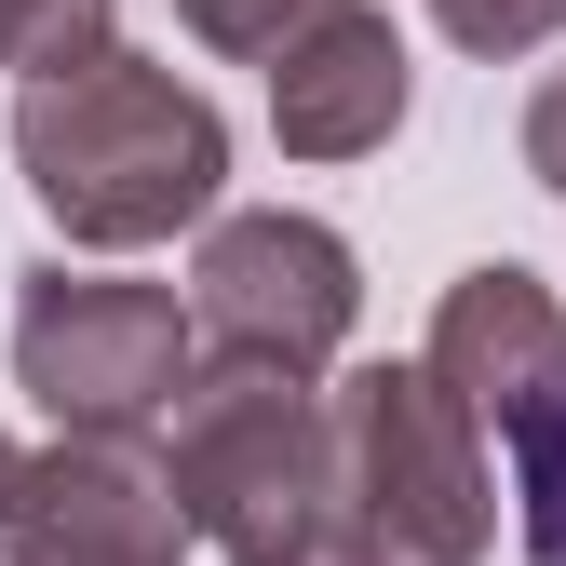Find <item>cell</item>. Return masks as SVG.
Returning <instances> with one entry per match:
<instances>
[{
  "instance_id": "8992f818",
  "label": "cell",
  "mask_w": 566,
  "mask_h": 566,
  "mask_svg": "<svg viewBox=\"0 0 566 566\" xmlns=\"http://www.w3.org/2000/svg\"><path fill=\"white\" fill-rule=\"evenodd\" d=\"M189 500L135 432H54L41 459H14L0 500V553L14 566H189Z\"/></svg>"
},
{
  "instance_id": "7c38bea8",
  "label": "cell",
  "mask_w": 566,
  "mask_h": 566,
  "mask_svg": "<svg viewBox=\"0 0 566 566\" xmlns=\"http://www.w3.org/2000/svg\"><path fill=\"white\" fill-rule=\"evenodd\" d=\"M432 28H446L459 54H539V41L566 28V0H432Z\"/></svg>"
},
{
  "instance_id": "ba28073f",
  "label": "cell",
  "mask_w": 566,
  "mask_h": 566,
  "mask_svg": "<svg viewBox=\"0 0 566 566\" xmlns=\"http://www.w3.org/2000/svg\"><path fill=\"white\" fill-rule=\"evenodd\" d=\"M270 135L297 163H365V149H391V135H405V41H391V14L337 0L297 54H270Z\"/></svg>"
},
{
  "instance_id": "30bf717a",
  "label": "cell",
  "mask_w": 566,
  "mask_h": 566,
  "mask_svg": "<svg viewBox=\"0 0 566 566\" xmlns=\"http://www.w3.org/2000/svg\"><path fill=\"white\" fill-rule=\"evenodd\" d=\"M324 14H337V0H176V28H189V41H217V54H243V67L297 54Z\"/></svg>"
},
{
  "instance_id": "52a82bcc",
  "label": "cell",
  "mask_w": 566,
  "mask_h": 566,
  "mask_svg": "<svg viewBox=\"0 0 566 566\" xmlns=\"http://www.w3.org/2000/svg\"><path fill=\"white\" fill-rule=\"evenodd\" d=\"M432 365L459 378V405L485 418V432H526V418H553L566 391V311H553V283L513 270V256H485L446 283V311H432Z\"/></svg>"
},
{
  "instance_id": "7a4b0ae2",
  "label": "cell",
  "mask_w": 566,
  "mask_h": 566,
  "mask_svg": "<svg viewBox=\"0 0 566 566\" xmlns=\"http://www.w3.org/2000/svg\"><path fill=\"white\" fill-rule=\"evenodd\" d=\"M163 472L230 566H283L324 526H350V446H337V405L311 391V365L217 350L163 418Z\"/></svg>"
},
{
  "instance_id": "277c9868",
  "label": "cell",
  "mask_w": 566,
  "mask_h": 566,
  "mask_svg": "<svg viewBox=\"0 0 566 566\" xmlns=\"http://www.w3.org/2000/svg\"><path fill=\"white\" fill-rule=\"evenodd\" d=\"M337 446H350V513L418 566H472L500 539V459H485V418L459 405V378L418 350V365H365L337 391Z\"/></svg>"
},
{
  "instance_id": "4fadbf2b",
  "label": "cell",
  "mask_w": 566,
  "mask_h": 566,
  "mask_svg": "<svg viewBox=\"0 0 566 566\" xmlns=\"http://www.w3.org/2000/svg\"><path fill=\"white\" fill-rule=\"evenodd\" d=\"M283 566H418V553H391V539H378L365 513H350V526H324L311 553H283Z\"/></svg>"
},
{
  "instance_id": "5b68a950",
  "label": "cell",
  "mask_w": 566,
  "mask_h": 566,
  "mask_svg": "<svg viewBox=\"0 0 566 566\" xmlns=\"http://www.w3.org/2000/svg\"><path fill=\"white\" fill-rule=\"evenodd\" d=\"M189 311H202V350H256V365H337L350 311H365V270L324 217H202V256H189Z\"/></svg>"
},
{
  "instance_id": "9a60e30c",
  "label": "cell",
  "mask_w": 566,
  "mask_h": 566,
  "mask_svg": "<svg viewBox=\"0 0 566 566\" xmlns=\"http://www.w3.org/2000/svg\"><path fill=\"white\" fill-rule=\"evenodd\" d=\"M0 500H14V446H0Z\"/></svg>"
},
{
  "instance_id": "5bb4252c",
  "label": "cell",
  "mask_w": 566,
  "mask_h": 566,
  "mask_svg": "<svg viewBox=\"0 0 566 566\" xmlns=\"http://www.w3.org/2000/svg\"><path fill=\"white\" fill-rule=\"evenodd\" d=\"M526 163H539V189H566V67H553L539 108H526Z\"/></svg>"
},
{
  "instance_id": "9c48e42d",
  "label": "cell",
  "mask_w": 566,
  "mask_h": 566,
  "mask_svg": "<svg viewBox=\"0 0 566 566\" xmlns=\"http://www.w3.org/2000/svg\"><path fill=\"white\" fill-rule=\"evenodd\" d=\"M108 54V0H0V67L14 82H54V67Z\"/></svg>"
},
{
  "instance_id": "8fae6325",
  "label": "cell",
  "mask_w": 566,
  "mask_h": 566,
  "mask_svg": "<svg viewBox=\"0 0 566 566\" xmlns=\"http://www.w3.org/2000/svg\"><path fill=\"white\" fill-rule=\"evenodd\" d=\"M513 500H526V553L566 566V391H553V418L513 432Z\"/></svg>"
},
{
  "instance_id": "3957f363",
  "label": "cell",
  "mask_w": 566,
  "mask_h": 566,
  "mask_svg": "<svg viewBox=\"0 0 566 566\" xmlns=\"http://www.w3.org/2000/svg\"><path fill=\"white\" fill-rule=\"evenodd\" d=\"M14 378L41 391L54 432H163L176 391L202 378V311L176 297V283L28 270V297H14Z\"/></svg>"
},
{
  "instance_id": "6da1fadb",
  "label": "cell",
  "mask_w": 566,
  "mask_h": 566,
  "mask_svg": "<svg viewBox=\"0 0 566 566\" xmlns=\"http://www.w3.org/2000/svg\"><path fill=\"white\" fill-rule=\"evenodd\" d=\"M14 163L41 189V217L95 256H135V243H176L217 217L230 189V122L217 95H189L176 67L149 54H95V67H54V82H14Z\"/></svg>"
}]
</instances>
